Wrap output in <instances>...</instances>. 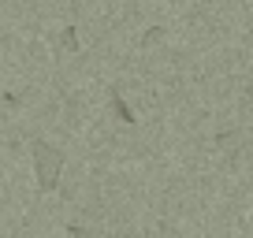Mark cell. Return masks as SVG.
Wrapping results in <instances>:
<instances>
[{
  "mask_svg": "<svg viewBox=\"0 0 253 238\" xmlns=\"http://www.w3.org/2000/svg\"><path fill=\"white\" fill-rule=\"evenodd\" d=\"M34 167H38V186L41 190H56L60 183V167H63V153L48 142L34 145Z\"/></svg>",
  "mask_w": 253,
  "mask_h": 238,
  "instance_id": "obj_1",
  "label": "cell"
},
{
  "mask_svg": "<svg viewBox=\"0 0 253 238\" xmlns=\"http://www.w3.org/2000/svg\"><path fill=\"white\" fill-rule=\"evenodd\" d=\"M112 108H116V116L123 119V123H134V112L126 108V101H123V97L116 93V89H112Z\"/></svg>",
  "mask_w": 253,
  "mask_h": 238,
  "instance_id": "obj_2",
  "label": "cell"
},
{
  "mask_svg": "<svg viewBox=\"0 0 253 238\" xmlns=\"http://www.w3.org/2000/svg\"><path fill=\"white\" fill-rule=\"evenodd\" d=\"M63 48H79V38H75V30H63Z\"/></svg>",
  "mask_w": 253,
  "mask_h": 238,
  "instance_id": "obj_3",
  "label": "cell"
},
{
  "mask_svg": "<svg viewBox=\"0 0 253 238\" xmlns=\"http://www.w3.org/2000/svg\"><path fill=\"white\" fill-rule=\"evenodd\" d=\"M71 235H75V238H89V235H86L82 227H71Z\"/></svg>",
  "mask_w": 253,
  "mask_h": 238,
  "instance_id": "obj_4",
  "label": "cell"
},
{
  "mask_svg": "<svg viewBox=\"0 0 253 238\" xmlns=\"http://www.w3.org/2000/svg\"><path fill=\"white\" fill-rule=\"evenodd\" d=\"M250 101H253V82H250Z\"/></svg>",
  "mask_w": 253,
  "mask_h": 238,
  "instance_id": "obj_5",
  "label": "cell"
}]
</instances>
